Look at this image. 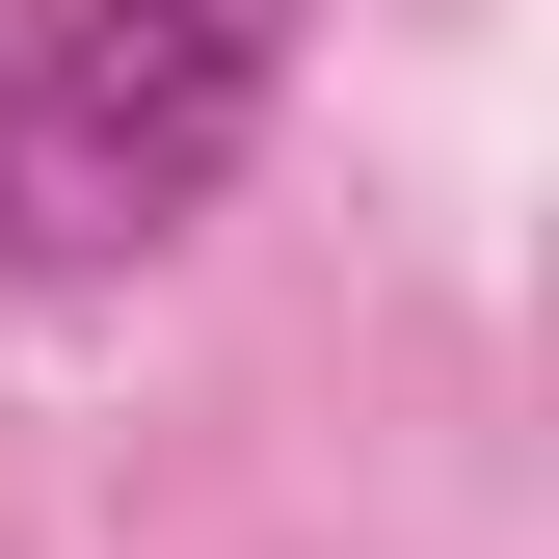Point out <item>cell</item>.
Returning <instances> with one entry per match:
<instances>
[{"instance_id": "cell-1", "label": "cell", "mask_w": 559, "mask_h": 559, "mask_svg": "<svg viewBox=\"0 0 559 559\" xmlns=\"http://www.w3.org/2000/svg\"><path fill=\"white\" fill-rule=\"evenodd\" d=\"M320 0H0V266L107 294L266 160Z\"/></svg>"}]
</instances>
